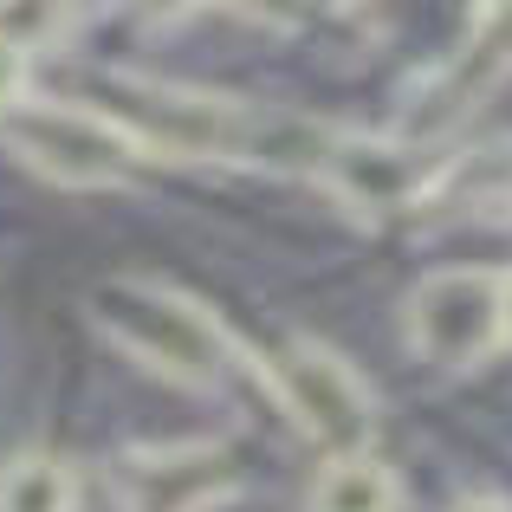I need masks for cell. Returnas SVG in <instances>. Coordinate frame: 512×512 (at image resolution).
<instances>
[{"mask_svg": "<svg viewBox=\"0 0 512 512\" xmlns=\"http://www.w3.org/2000/svg\"><path fill=\"white\" fill-rule=\"evenodd\" d=\"M91 318L124 357L169 376L182 389H214L227 376V338L195 299L156 286V279H104L91 292Z\"/></svg>", "mask_w": 512, "mask_h": 512, "instance_id": "cell-1", "label": "cell"}, {"mask_svg": "<svg viewBox=\"0 0 512 512\" xmlns=\"http://www.w3.org/2000/svg\"><path fill=\"white\" fill-rule=\"evenodd\" d=\"M0 143L33 175L59 188H117L143 163V143L117 124L111 111L85 104H7L0 111Z\"/></svg>", "mask_w": 512, "mask_h": 512, "instance_id": "cell-2", "label": "cell"}, {"mask_svg": "<svg viewBox=\"0 0 512 512\" xmlns=\"http://www.w3.org/2000/svg\"><path fill=\"white\" fill-rule=\"evenodd\" d=\"M111 111L130 137L169 156H260L266 150V124L234 98H208V91H182V85H150V78H124Z\"/></svg>", "mask_w": 512, "mask_h": 512, "instance_id": "cell-3", "label": "cell"}, {"mask_svg": "<svg viewBox=\"0 0 512 512\" xmlns=\"http://www.w3.org/2000/svg\"><path fill=\"white\" fill-rule=\"evenodd\" d=\"M266 376H273L286 415L312 441H325L331 454H357L363 448V435H370V389H363V376L350 370L331 344L292 338L273 363H266Z\"/></svg>", "mask_w": 512, "mask_h": 512, "instance_id": "cell-4", "label": "cell"}, {"mask_svg": "<svg viewBox=\"0 0 512 512\" xmlns=\"http://www.w3.org/2000/svg\"><path fill=\"white\" fill-rule=\"evenodd\" d=\"M409 344L441 370H467V363L493 357L500 338V273L480 266H454L415 286L409 299Z\"/></svg>", "mask_w": 512, "mask_h": 512, "instance_id": "cell-5", "label": "cell"}, {"mask_svg": "<svg viewBox=\"0 0 512 512\" xmlns=\"http://www.w3.org/2000/svg\"><path fill=\"white\" fill-rule=\"evenodd\" d=\"M428 163L422 143H396V137H325L318 150V182L357 214H396L428 188Z\"/></svg>", "mask_w": 512, "mask_h": 512, "instance_id": "cell-6", "label": "cell"}, {"mask_svg": "<svg viewBox=\"0 0 512 512\" xmlns=\"http://www.w3.org/2000/svg\"><path fill=\"white\" fill-rule=\"evenodd\" d=\"M221 487H227L221 448H150L124 461L130 512H201Z\"/></svg>", "mask_w": 512, "mask_h": 512, "instance_id": "cell-7", "label": "cell"}, {"mask_svg": "<svg viewBox=\"0 0 512 512\" xmlns=\"http://www.w3.org/2000/svg\"><path fill=\"white\" fill-rule=\"evenodd\" d=\"M512 78V0H493L487 20L474 26V39H467V52L454 59V72L441 78L435 91V117H461L474 111L480 98H487L493 85H506Z\"/></svg>", "mask_w": 512, "mask_h": 512, "instance_id": "cell-8", "label": "cell"}, {"mask_svg": "<svg viewBox=\"0 0 512 512\" xmlns=\"http://www.w3.org/2000/svg\"><path fill=\"white\" fill-rule=\"evenodd\" d=\"M402 487L376 454H338L312 487V512H396Z\"/></svg>", "mask_w": 512, "mask_h": 512, "instance_id": "cell-9", "label": "cell"}, {"mask_svg": "<svg viewBox=\"0 0 512 512\" xmlns=\"http://www.w3.org/2000/svg\"><path fill=\"white\" fill-rule=\"evenodd\" d=\"M78 480L52 454H20L13 467H0V512H72Z\"/></svg>", "mask_w": 512, "mask_h": 512, "instance_id": "cell-10", "label": "cell"}, {"mask_svg": "<svg viewBox=\"0 0 512 512\" xmlns=\"http://www.w3.org/2000/svg\"><path fill=\"white\" fill-rule=\"evenodd\" d=\"M59 20H65V0H0V39H13L20 52L52 39Z\"/></svg>", "mask_w": 512, "mask_h": 512, "instance_id": "cell-11", "label": "cell"}, {"mask_svg": "<svg viewBox=\"0 0 512 512\" xmlns=\"http://www.w3.org/2000/svg\"><path fill=\"white\" fill-rule=\"evenodd\" d=\"M26 98V52L13 39H0V111Z\"/></svg>", "mask_w": 512, "mask_h": 512, "instance_id": "cell-12", "label": "cell"}, {"mask_svg": "<svg viewBox=\"0 0 512 512\" xmlns=\"http://www.w3.org/2000/svg\"><path fill=\"white\" fill-rule=\"evenodd\" d=\"M253 13H266V20H292L299 13V0H247Z\"/></svg>", "mask_w": 512, "mask_h": 512, "instance_id": "cell-13", "label": "cell"}, {"mask_svg": "<svg viewBox=\"0 0 512 512\" xmlns=\"http://www.w3.org/2000/svg\"><path fill=\"white\" fill-rule=\"evenodd\" d=\"M500 338L512 344V273H500Z\"/></svg>", "mask_w": 512, "mask_h": 512, "instance_id": "cell-14", "label": "cell"}, {"mask_svg": "<svg viewBox=\"0 0 512 512\" xmlns=\"http://www.w3.org/2000/svg\"><path fill=\"white\" fill-rule=\"evenodd\" d=\"M454 512H512L506 500H493V493H474V500H461Z\"/></svg>", "mask_w": 512, "mask_h": 512, "instance_id": "cell-15", "label": "cell"}, {"mask_svg": "<svg viewBox=\"0 0 512 512\" xmlns=\"http://www.w3.org/2000/svg\"><path fill=\"white\" fill-rule=\"evenodd\" d=\"M150 13H182V7H195V0H143Z\"/></svg>", "mask_w": 512, "mask_h": 512, "instance_id": "cell-16", "label": "cell"}]
</instances>
